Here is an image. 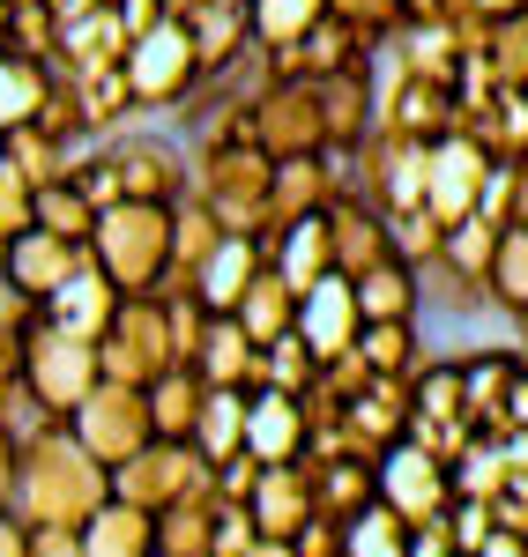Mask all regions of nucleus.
Here are the masks:
<instances>
[{
  "label": "nucleus",
  "instance_id": "11",
  "mask_svg": "<svg viewBox=\"0 0 528 557\" xmlns=\"http://www.w3.org/2000/svg\"><path fill=\"white\" fill-rule=\"evenodd\" d=\"M372 469H380V506H388V513H402V520H440L446 498H454L446 461H440V454H425L417 438H395Z\"/></svg>",
  "mask_w": 528,
  "mask_h": 557
},
{
  "label": "nucleus",
  "instance_id": "56",
  "mask_svg": "<svg viewBox=\"0 0 528 557\" xmlns=\"http://www.w3.org/2000/svg\"><path fill=\"white\" fill-rule=\"evenodd\" d=\"M0 557H30V528L15 513H0Z\"/></svg>",
  "mask_w": 528,
  "mask_h": 557
},
{
  "label": "nucleus",
  "instance_id": "37",
  "mask_svg": "<svg viewBox=\"0 0 528 557\" xmlns=\"http://www.w3.org/2000/svg\"><path fill=\"white\" fill-rule=\"evenodd\" d=\"M469 60H477L499 89H528V8H521V15L484 23V45H477Z\"/></svg>",
  "mask_w": 528,
  "mask_h": 557
},
{
  "label": "nucleus",
  "instance_id": "51",
  "mask_svg": "<svg viewBox=\"0 0 528 557\" xmlns=\"http://www.w3.org/2000/svg\"><path fill=\"white\" fill-rule=\"evenodd\" d=\"M30 320H38V298L0 268V335H30Z\"/></svg>",
  "mask_w": 528,
  "mask_h": 557
},
{
  "label": "nucleus",
  "instance_id": "32",
  "mask_svg": "<svg viewBox=\"0 0 528 557\" xmlns=\"http://www.w3.org/2000/svg\"><path fill=\"white\" fill-rule=\"evenodd\" d=\"M357 290V320H417V305H425V283H417V268L409 260H380V268H365L351 275Z\"/></svg>",
  "mask_w": 528,
  "mask_h": 557
},
{
  "label": "nucleus",
  "instance_id": "52",
  "mask_svg": "<svg viewBox=\"0 0 528 557\" xmlns=\"http://www.w3.org/2000/svg\"><path fill=\"white\" fill-rule=\"evenodd\" d=\"M291 550L298 557H343V520H328V513H312L298 535H291Z\"/></svg>",
  "mask_w": 528,
  "mask_h": 557
},
{
  "label": "nucleus",
  "instance_id": "24",
  "mask_svg": "<svg viewBox=\"0 0 528 557\" xmlns=\"http://www.w3.org/2000/svg\"><path fill=\"white\" fill-rule=\"evenodd\" d=\"M261 246H268V268H275L291 290H312L320 275H335L328 223H320V215H298V223H283V231H261Z\"/></svg>",
  "mask_w": 528,
  "mask_h": 557
},
{
  "label": "nucleus",
  "instance_id": "25",
  "mask_svg": "<svg viewBox=\"0 0 528 557\" xmlns=\"http://www.w3.org/2000/svg\"><path fill=\"white\" fill-rule=\"evenodd\" d=\"M328 201H335L328 157H283V164H275V186H268V223L261 231H283V223H298V215H320Z\"/></svg>",
  "mask_w": 528,
  "mask_h": 557
},
{
  "label": "nucleus",
  "instance_id": "6",
  "mask_svg": "<svg viewBox=\"0 0 528 557\" xmlns=\"http://www.w3.org/2000/svg\"><path fill=\"white\" fill-rule=\"evenodd\" d=\"M97 380H105L97 343L60 335L52 320H30V335H23V401H30L38 417H75V409H83V394Z\"/></svg>",
  "mask_w": 528,
  "mask_h": 557
},
{
  "label": "nucleus",
  "instance_id": "10",
  "mask_svg": "<svg viewBox=\"0 0 528 557\" xmlns=\"http://www.w3.org/2000/svg\"><path fill=\"white\" fill-rule=\"evenodd\" d=\"M254 141H261L268 157L283 164V157H320L328 149V127H320V89L312 83H291V75H275V83L254 89Z\"/></svg>",
  "mask_w": 528,
  "mask_h": 557
},
{
  "label": "nucleus",
  "instance_id": "61",
  "mask_svg": "<svg viewBox=\"0 0 528 557\" xmlns=\"http://www.w3.org/2000/svg\"><path fill=\"white\" fill-rule=\"evenodd\" d=\"M0 253H8V246H0Z\"/></svg>",
  "mask_w": 528,
  "mask_h": 557
},
{
  "label": "nucleus",
  "instance_id": "19",
  "mask_svg": "<svg viewBox=\"0 0 528 557\" xmlns=\"http://www.w3.org/2000/svg\"><path fill=\"white\" fill-rule=\"evenodd\" d=\"M83 260H89V246H75V238H52V231H38V223H30L23 238H8L0 268H8V275H15V283H23V290L45 305L60 283H67V275H75V268H83Z\"/></svg>",
  "mask_w": 528,
  "mask_h": 557
},
{
  "label": "nucleus",
  "instance_id": "26",
  "mask_svg": "<svg viewBox=\"0 0 528 557\" xmlns=\"http://www.w3.org/2000/svg\"><path fill=\"white\" fill-rule=\"evenodd\" d=\"M320 89V127H328V149H357L365 134H372V112H380V97H372V67H351V75H328Z\"/></svg>",
  "mask_w": 528,
  "mask_h": 557
},
{
  "label": "nucleus",
  "instance_id": "48",
  "mask_svg": "<svg viewBox=\"0 0 528 557\" xmlns=\"http://www.w3.org/2000/svg\"><path fill=\"white\" fill-rule=\"evenodd\" d=\"M30 223H38V186L0 157V246H8V238H23Z\"/></svg>",
  "mask_w": 528,
  "mask_h": 557
},
{
  "label": "nucleus",
  "instance_id": "57",
  "mask_svg": "<svg viewBox=\"0 0 528 557\" xmlns=\"http://www.w3.org/2000/svg\"><path fill=\"white\" fill-rule=\"evenodd\" d=\"M477 557H528V535H506V528H491V543Z\"/></svg>",
  "mask_w": 528,
  "mask_h": 557
},
{
  "label": "nucleus",
  "instance_id": "1",
  "mask_svg": "<svg viewBox=\"0 0 528 557\" xmlns=\"http://www.w3.org/2000/svg\"><path fill=\"white\" fill-rule=\"evenodd\" d=\"M15 438L23 446H15V498H8V513L23 528H83L112 498V469L83 454V438L67 431V417H38Z\"/></svg>",
  "mask_w": 528,
  "mask_h": 557
},
{
  "label": "nucleus",
  "instance_id": "14",
  "mask_svg": "<svg viewBox=\"0 0 528 557\" xmlns=\"http://www.w3.org/2000/svg\"><path fill=\"white\" fill-rule=\"evenodd\" d=\"M409 417H417L409 409V380H365L343 401V438H351V454H372L380 461L395 438H409Z\"/></svg>",
  "mask_w": 528,
  "mask_h": 557
},
{
  "label": "nucleus",
  "instance_id": "47",
  "mask_svg": "<svg viewBox=\"0 0 528 557\" xmlns=\"http://www.w3.org/2000/svg\"><path fill=\"white\" fill-rule=\"evenodd\" d=\"M261 357H268V386H275V394H306V386L320 380V357L306 349V335H298V327H291L283 343H268Z\"/></svg>",
  "mask_w": 528,
  "mask_h": 557
},
{
  "label": "nucleus",
  "instance_id": "41",
  "mask_svg": "<svg viewBox=\"0 0 528 557\" xmlns=\"http://www.w3.org/2000/svg\"><path fill=\"white\" fill-rule=\"evenodd\" d=\"M38 231L89 246V231H97V201H89L75 178H52V186H38Z\"/></svg>",
  "mask_w": 528,
  "mask_h": 557
},
{
  "label": "nucleus",
  "instance_id": "36",
  "mask_svg": "<svg viewBox=\"0 0 528 557\" xmlns=\"http://www.w3.org/2000/svg\"><path fill=\"white\" fill-rule=\"evenodd\" d=\"M320 15H328V0H246V38L261 52H291Z\"/></svg>",
  "mask_w": 528,
  "mask_h": 557
},
{
  "label": "nucleus",
  "instance_id": "18",
  "mask_svg": "<svg viewBox=\"0 0 528 557\" xmlns=\"http://www.w3.org/2000/svg\"><path fill=\"white\" fill-rule=\"evenodd\" d=\"M194 372H201L209 386L261 394V386H268V357H261V343H246V327H238L231 312H217L209 335H201V349H194Z\"/></svg>",
  "mask_w": 528,
  "mask_h": 557
},
{
  "label": "nucleus",
  "instance_id": "16",
  "mask_svg": "<svg viewBox=\"0 0 528 557\" xmlns=\"http://www.w3.org/2000/svg\"><path fill=\"white\" fill-rule=\"evenodd\" d=\"M357 290L351 275H320L312 290H298V335H306V349L328 364V357H343V349L357 343Z\"/></svg>",
  "mask_w": 528,
  "mask_h": 557
},
{
  "label": "nucleus",
  "instance_id": "42",
  "mask_svg": "<svg viewBox=\"0 0 528 557\" xmlns=\"http://www.w3.org/2000/svg\"><path fill=\"white\" fill-rule=\"evenodd\" d=\"M388 246H395V260H409V268H432L446 246V223L425 201L417 209H388Z\"/></svg>",
  "mask_w": 528,
  "mask_h": 557
},
{
  "label": "nucleus",
  "instance_id": "12",
  "mask_svg": "<svg viewBox=\"0 0 528 557\" xmlns=\"http://www.w3.org/2000/svg\"><path fill=\"white\" fill-rule=\"evenodd\" d=\"M380 38H365L343 15H320L291 52H268V75H291V83H328V75H351V67H372Z\"/></svg>",
  "mask_w": 528,
  "mask_h": 557
},
{
  "label": "nucleus",
  "instance_id": "53",
  "mask_svg": "<svg viewBox=\"0 0 528 557\" xmlns=\"http://www.w3.org/2000/svg\"><path fill=\"white\" fill-rule=\"evenodd\" d=\"M23 409V335H0V417Z\"/></svg>",
  "mask_w": 528,
  "mask_h": 557
},
{
  "label": "nucleus",
  "instance_id": "45",
  "mask_svg": "<svg viewBox=\"0 0 528 557\" xmlns=\"http://www.w3.org/2000/svg\"><path fill=\"white\" fill-rule=\"evenodd\" d=\"M402 543H409V520L388 513L380 498H372V506L343 528V557H402Z\"/></svg>",
  "mask_w": 528,
  "mask_h": 557
},
{
  "label": "nucleus",
  "instance_id": "17",
  "mask_svg": "<svg viewBox=\"0 0 528 557\" xmlns=\"http://www.w3.org/2000/svg\"><path fill=\"white\" fill-rule=\"evenodd\" d=\"M246 513H254V528H261V543H291V535L312 520L306 461H268L261 483H254V498H246Z\"/></svg>",
  "mask_w": 528,
  "mask_h": 557
},
{
  "label": "nucleus",
  "instance_id": "23",
  "mask_svg": "<svg viewBox=\"0 0 528 557\" xmlns=\"http://www.w3.org/2000/svg\"><path fill=\"white\" fill-rule=\"evenodd\" d=\"M246 454L254 461H298L306 454V417H298V394H275L261 386L254 401H246Z\"/></svg>",
  "mask_w": 528,
  "mask_h": 557
},
{
  "label": "nucleus",
  "instance_id": "27",
  "mask_svg": "<svg viewBox=\"0 0 528 557\" xmlns=\"http://www.w3.org/2000/svg\"><path fill=\"white\" fill-rule=\"evenodd\" d=\"M268 268V246L261 238H246V231H231L217 253H209V268L194 275V298L209 305V312H231V305L246 298V283Z\"/></svg>",
  "mask_w": 528,
  "mask_h": 557
},
{
  "label": "nucleus",
  "instance_id": "9",
  "mask_svg": "<svg viewBox=\"0 0 528 557\" xmlns=\"http://www.w3.org/2000/svg\"><path fill=\"white\" fill-rule=\"evenodd\" d=\"M67 431L83 438L89 461H105V469H120V461H134L157 431H149V401H142V386L127 380H97L83 394V409L67 417Z\"/></svg>",
  "mask_w": 528,
  "mask_h": 557
},
{
  "label": "nucleus",
  "instance_id": "13",
  "mask_svg": "<svg viewBox=\"0 0 528 557\" xmlns=\"http://www.w3.org/2000/svg\"><path fill=\"white\" fill-rule=\"evenodd\" d=\"M484 178H491V157H484V149H477L469 134H440V141L425 149V209L440 215V223L477 215Z\"/></svg>",
  "mask_w": 528,
  "mask_h": 557
},
{
  "label": "nucleus",
  "instance_id": "22",
  "mask_svg": "<svg viewBox=\"0 0 528 557\" xmlns=\"http://www.w3.org/2000/svg\"><path fill=\"white\" fill-rule=\"evenodd\" d=\"M112 305H120V290L97 275V260H83V268H75V275H67V283H60V290L38 305V320H52L60 335H83V343H97V335H105V320H112Z\"/></svg>",
  "mask_w": 528,
  "mask_h": 557
},
{
  "label": "nucleus",
  "instance_id": "59",
  "mask_svg": "<svg viewBox=\"0 0 528 557\" xmlns=\"http://www.w3.org/2000/svg\"><path fill=\"white\" fill-rule=\"evenodd\" d=\"M254 557H298L291 543H254Z\"/></svg>",
  "mask_w": 528,
  "mask_h": 557
},
{
  "label": "nucleus",
  "instance_id": "15",
  "mask_svg": "<svg viewBox=\"0 0 528 557\" xmlns=\"http://www.w3.org/2000/svg\"><path fill=\"white\" fill-rule=\"evenodd\" d=\"M320 223H328L335 275H365V268H380V260L395 253V246H388V215L372 209L365 194H335V201L320 209Z\"/></svg>",
  "mask_w": 528,
  "mask_h": 557
},
{
  "label": "nucleus",
  "instance_id": "20",
  "mask_svg": "<svg viewBox=\"0 0 528 557\" xmlns=\"http://www.w3.org/2000/svg\"><path fill=\"white\" fill-rule=\"evenodd\" d=\"M298 461H306V454H298ZM306 475H312V513L343 520V528L380 498V469H372V454H328V461H306Z\"/></svg>",
  "mask_w": 528,
  "mask_h": 557
},
{
  "label": "nucleus",
  "instance_id": "31",
  "mask_svg": "<svg viewBox=\"0 0 528 557\" xmlns=\"http://www.w3.org/2000/svg\"><path fill=\"white\" fill-rule=\"evenodd\" d=\"M231 320L246 327V343H261V349H268V343H283V335L298 327V290H291L275 268H261V275L246 283V298L231 305Z\"/></svg>",
  "mask_w": 528,
  "mask_h": 557
},
{
  "label": "nucleus",
  "instance_id": "29",
  "mask_svg": "<svg viewBox=\"0 0 528 557\" xmlns=\"http://www.w3.org/2000/svg\"><path fill=\"white\" fill-rule=\"evenodd\" d=\"M83 550L89 557H157V513H142L127 498H105L83 520Z\"/></svg>",
  "mask_w": 528,
  "mask_h": 557
},
{
  "label": "nucleus",
  "instance_id": "4",
  "mask_svg": "<svg viewBox=\"0 0 528 557\" xmlns=\"http://www.w3.org/2000/svg\"><path fill=\"white\" fill-rule=\"evenodd\" d=\"M268 186H275V157L261 141L194 149V172H186V194H201L223 231H246V238H261V223H268Z\"/></svg>",
  "mask_w": 528,
  "mask_h": 557
},
{
  "label": "nucleus",
  "instance_id": "54",
  "mask_svg": "<svg viewBox=\"0 0 528 557\" xmlns=\"http://www.w3.org/2000/svg\"><path fill=\"white\" fill-rule=\"evenodd\" d=\"M30 557H89L83 528H30Z\"/></svg>",
  "mask_w": 528,
  "mask_h": 557
},
{
  "label": "nucleus",
  "instance_id": "2",
  "mask_svg": "<svg viewBox=\"0 0 528 557\" xmlns=\"http://www.w3.org/2000/svg\"><path fill=\"white\" fill-rule=\"evenodd\" d=\"M186 172H194L186 141L164 120H134V127L89 141L67 178L83 186L97 209H112V201H157V209H172L179 194H186Z\"/></svg>",
  "mask_w": 528,
  "mask_h": 557
},
{
  "label": "nucleus",
  "instance_id": "5",
  "mask_svg": "<svg viewBox=\"0 0 528 557\" xmlns=\"http://www.w3.org/2000/svg\"><path fill=\"white\" fill-rule=\"evenodd\" d=\"M120 75H127V97H134L142 120H172L179 104L201 89V52H194V38H186V23L164 15V23H149L142 38H127Z\"/></svg>",
  "mask_w": 528,
  "mask_h": 557
},
{
  "label": "nucleus",
  "instance_id": "28",
  "mask_svg": "<svg viewBox=\"0 0 528 557\" xmlns=\"http://www.w3.org/2000/svg\"><path fill=\"white\" fill-rule=\"evenodd\" d=\"M223 238H231V231L217 223V209H209L201 194H179L172 201V283L194 290V275L209 268V253H217ZM172 283H164V290H172Z\"/></svg>",
  "mask_w": 528,
  "mask_h": 557
},
{
  "label": "nucleus",
  "instance_id": "8",
  "mask_svg": "<svg viewBox=\"0 0 528 557\" xmlns=\"http://www.w3.org/2000/svg\"><path fill=\"white\" fill-rule=\"evenodd\" d=\"M97 364H105V380H127V386H149L157 372H172L179 349H172V320H164V290L112 305V320L97 335Z\"/></svg>",
  "mask_w": 528,
  "mask_h": 557
},
{
  "label": "nucleus",
  "instance_id": "49",
  "mask_svg": "<svg viewBox=\"0 0 528 557\" xmlns=\"http://www.w3.org/2000/svg\"><path fill=\"white\" fill-rule=\"evenodd\" d=\"M440 520H446V543H454V557H477V550L491 543V528H499L484 498H446Z\"/></svg>",
  "mask_w": 528,
  "mask_h": 557
},
{
  "label": "nucleus",
  "instance_id": "50",
  "mask_svg": "<svg viewBox=\"0 0 528 557\" xmlns=\"http://www.w3.org/2000/svg\"><path fill=\"white\" fill-rule=\"evenodd\" d=\"M328 15H343V23H357L365 38H395L402 30V0H328Z\"/></svg>",
  "mask_w": 528,
  "mask_h": 557
},
{
  "label": "nucleus",
  "instance_id": "33",
  "mask_svg": "<svg viewBox=\"0 0 528 557\" xmlns=\"http://www.w3.org/2000/svg\"><path fill=\"white\" fill-rule=\"evenodd\" d=\"M0 157L30 178V186H52V178L75 172V157H83V149H75V141H60L52 127H38V120H23V127L0 134Z\"/></svg>",
  "mask_w": 528,
  "mask_h": 557
},
{
  "label": "nucleus",
  "instance_id": "34",
  "mask_svg": "<svg viewBox=\"0 0 528 557\" xmlns=\"http://www.w3.org/2000/svg\"><path fill=\"white\" fill-rule=\"evenodd\" d=\"M246 401H254V394H238V386H209V401H201V417H194V438H186L209 469L246 446Z\"/></svg>",
  "mask_w": 528,
  "mask_h": 557
},
{
  "label": "nucleus",
  "instance_id": "55",
  "mask_svg": "<svg viewBox=\"0 0 528 557\" xmlns=\"http://www.w3.org/2000/svg\"><path fill=\"white\" fill-rule=\"evenodd\" d=\"M15 446H23V438H15V424L0 417V513H8V498H15Z\"/></svg>",
  "mask_w": 528,
  "mask_h": 557
},
{
  "label": "nucleus",
  "instance_id": "35",
  "mask_svg": "<svg viewBox=\"0 0 528 557\" xmlns=\"http://www.w3.org/2000/svg\"><path fill=\"white\" fill-rule=\"evenodd\" d=\"M484 298L499 320H521L528 312V223H506L499 231V253L484 268Z\"/></svg>",
  "mask_w": 528,
  "mask_h": 557
},
{
  "label": "nucleus",
  "instance_id": "44",
  "mask_svg": "<svg viewBox=\"0 0 528 557\" xmlns=\"http://www.w3.org/2000/svg\"><path fill=\"white\" fill-rule=\"evenodd\" d=\"M491 253H499V223H491V215H462V223H446V246H440V260L454 268V275L484 283Z\"/></svg>",
  "mask_w": 528,
  "mask_h": 557
},
{
  "label": "nucleus",
  "instance_id": "21",
  "mask_svg": "<svg viewBox=\"0 0 528 557\" xmlns=\"http://www.w3.org/2000/svg\"><path fill=\"white\" fill-rule=\"evenodd\" d=\"M351 349L365 357V372H372V380H417V372L440 357L432 335H425V320H365Z\"/></svg>",
  "mask_w": 528,
  "mask_h": 557
},
{
  "label": "nucleus",
  "instance_id": "7",
  "mask_svg": "<svg viewBox=\"0 0 528 557\" xmlns=\"http://www.w3.org/2000/svg\"><path fill=\"white\" fill-rule=\"evenodd\" d=\"M217 491V469L186 446V438H149L134 461L112 469V498H127L142 513H172L186 498H209Z\"/></svg>",
  "mask_w": 528,
  "mask_h": 557
},
{
  "label": "nucleus",
  "instance_id": "46",
  "mask_svg": "<svg viewBox=\"0 0 528 557\" xmlns=\"http://www.w3.org/2000/svg\"><path fill=\"white\" fill-rule=\"evenodd\" d=\"M477 215H491L499 231L506 223H528V164H491L484 194H477Z\"/></svg>",
  "mask_w": 528,
  "mask_h": 557
},
{
  "label": "nucleus",
  "instance_id": "43",
  "mask_svg": "<svg viewBox=\"0 0 528 557\" xmlns=\"http://www.w3.org/2000/svg\"><path fill=\"white\" fill-rule=\"evenodd\" d=\"M8 52H23V60H60V15L45 8V0H8Z\"/></svg>",
  "mask_w": 528,
  "mask_h": 557
},
{
  "label": "nucleus",
  "instance_id": "40",
  "mask_svg": "<svg viewBox=\"0 0 528 557\" xmlns=\"http://www.w3.org/2000/svg\"><path fill=\"white\" fill-rule=\"evenodd\" d=\"M209 535H217V491L157 513V557H209Z\"/></svg>",
  "mask_w": 528,
  "mask_h": 557
},
{
  "label": "nucleus",
  "instance_id": "38",
  "mask_svg": "<svg viewBox=\"0 0 528 557\" xmlns=\"http://www.w3.org/2000/svg\"><path fill=\"white\" fill-rule=\"evenodd\" d=\"M45 89H52V67L45 60H23V52H0V134L23 127L45 112Z\"/></svg>",
  "mask_w": 528,
  "mask_h": 557
},
{
  "label": "nucleus",
  "instance_id": "58",
  "mask_svg": "<svg viewBox=\"0 0 528 557\" xmlns=\"http://www.w3.org/2000/svg\"><path fill=\"white\" fill-rule=\"evenodd\" d=\"M528 0H477V15H484V23H499V15H521Z\"/></svg>",
  "mask_w": 528,
  "mask_h": 557
},
{
  "label": "nucleus",
  "instance_id": "60",
  "mask_svg": "<svg viewBox=\"0 0 528 557\" xmlns=\"http://www.w3.org/2000/svg\"><path fill=\"white\" fill-rule=\"evenodd\" d=\"M0 52H8V0H0Z\"/></svg>",
  "mask_w": 528,
  "mask_h": 557
},
{
  "label": "nucleus",
  "instance_id": "30",
  "mask_svg": "<svg viewBox=\"0 0 528 557\" xmlns=\"http://www.w3.org/2000/svg\"><path fill=\"white\" fill-rule=\"evenodd\" d=\"M142 401H149V431L157 438H194V417L209 401V380L194 364H172V372H157V380L142 386Z\"/></svg>",
  "mask_w": 528,
  "mask_h": 557
},
{
  "label": "nucleus",
  "instance_id": "39",
  "mask_svg": "<svg viewBox=\"0 0 528 557\" xmlns=\"http://www.w3.org/2000/svg\"><path fill=\"white\" fill-rule=\"evenodd\" d=\"M446 483H454V498H499L506 491V454H499V438H484V431H469V446L446 461Z\"/></svg>",
  "mask_w": 528,
  "mask_h": 557
},
{
  "label": "nucleus",
  "instance_id": "3",
  "mask_svg": "<svg viewBox=\"0 0 528 557\" xmlns=\"http://www.w3.org/2000/svg\"><path fill=\"white\" fill-rule=\"evenodd\" d=\"M89 260H97V275L120 298H157L172 283V209H157V201H112V209H97Z\"/></svg>",
  "mask_w": 528,
  "mask_h": 557
}]
</instances>
